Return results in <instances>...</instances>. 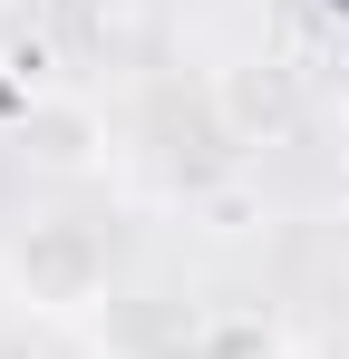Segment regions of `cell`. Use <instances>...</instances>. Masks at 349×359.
<instances>
[{
	"instance_id": "6da1fadb",
	"label": "cell",
	"mask_w": 349,
	"mask_h": 359,
	"mask_svg": "<svg viewBox=\"0 0 349 359\" xmlns=\"http://www.w3.org/2000/svg\"><path fill=\"white\" fill-rule=\"evenodd\" d=\"M10 272H20V301H39V311H88V301H107V243L68 214H49L20 233Z\"/></svg>"
},
{
	"instance_id": "7a4b0ae2",
	"label": "cell",
	"mask_w": 349,
	"mask_h": 359,
	"mask_svg": "<svg viewBox=\"0 0 349 359\" xmlns=\"http://www.w3.org/2000/svg\"><path fill=\"white\" fill-rule=\"evenodd\" d=\"M224 126L242 146H262V136H291V78L282 68H224Z\"/></svg>"
},
{
	"instance_id": "3957f363",
	"label": "cell",
	"mask_w": 349,
	"mask_h": 359,
	"mask_svg": "<svg viewBox=\"0 0 349 359\" xmlns=\"http://www.w3.org/2000/svg\"><path fill=\"white\" fill-rule=\"evenodd\" d=\"M39 136H49L39 146L49 165H88V117H39Z\"/></svg>"
},
{
	"instance_id": "277c9868",
	"label": "cell",
	"mask_w": 349,
	"mask_h": 359,
	"mask_svg": "<svg viewBox=\"0 0 349 359\" xmlns=\"http://www.w3.org/2000/svg\"><path fill=\"white\" fill-rule=\"evenodd\" d=\"M340 156H349V97H340Z\"/></svg>"
}]
</instances>
